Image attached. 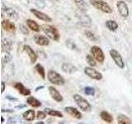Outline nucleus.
<instances>
[{
	"instance_id": "nucleus-1",
	"label": "nucleus",
	"mask_w": 132,
	"mask_h": 124,
	"mask_svg": "<svg viewBox=\"0 0 132 124\" xmlns=\"http://www.w3.org/2000/svg\"><path fill=\"white\" fill-rule=\"evenodd\" d=\"M42 31L50 39L54 40V41H58L60 39V35L59 32H58L57 28L51 25H48V24H43L40 26Z\"/></svg>"
},
{
	"instance_id": "nucleus-2",
	"label": "nucleus",
	"mask_w": 132,
	"mask_h": 124,
	"mask_svg": "<svg viewBox=\"0 0 132 124\" xmlns=\"http://www.w3.org/2000/svg\"><path fill=\"white\" fill-rule=\"evenodd\" d=\"M47 79L51 84L55 85H64V79L60 74L56 72L55 70L50 69L47 73Z\"/></svg>"
},
{
	"instance_id": "nucleus-3",
	"label": "nucleus",
	"mask_w": 132,
	"mask_h": 124,
	"mask_svg": "<svg viewBox=\"0 0 132 124\" xmlns=\"http://www.w3.org/2000/svg\"><path fill=\"white\" fill-rule=\"evenodd\" d=\"M73 100L76 103V104L79 107V109L84 112H89L92 109V106L88 103V101L85 99L80 94H75L73 95Z\"/></svg>"
},
{
	"instance_id": "nucleus-4",
	"label": "nucleus",
	"mask_w": 132,
	"mask_h": 124,
	"mask_svg": "<svg viewBox=\"0 0 132 124\" xmlns=\"http://www.w3.org/2000/svg\"><path fill=\"white\" fill-rule=\"evenodd\" d=\"M90 3L93 7H94L97 10H100L103 12H106V13H112V8L110 7L108 3L103 0H90Z\"/></svg>"
},
{
	"instance_id": "nucleus-5",
	"label": "nucleus",
	"mask_w": 132,
	"mask_h": 124,
	"mask_svg": "<svg viewBox=\"0 0 132 124\" xmlns=\"http://www.w3.org/2000/svg\"><path fill=\"white\" fill-rule=\"evenodd\" d=\"M76 17L78 18V22H79L82 27L89 28L92 26V19L90 18V17L88 15H87L85 13V12L80 10L79 12L76 13Z\"/></svg>"
},
{
	"instance_id": "nucleus-6",
	"label": "nucleus",
	"mask_w": 132,
	"mask_h": 124,
	"mask_svg": "<svg viewBox=\"0 0 132 124\" xmlns=\"http://www.w3.org/2000/svg\"><path fill=\"white\" fill-rule=\"evenodd\" d=\"M91 54L93 55V56L95 58V60H96L97 62L99 63H103L105 60V55L104 53H103L102 50L97 47V45H93L92 47H91Z\"/></svg>"
},
{
	"instance_id": "nucleus-7",
	"label": "nucleus",
	"mask_w": 132,
	"mask_h": 124,
	"mask_svg": "<svg viewBox=\"0 0 132 124\" xmlns=\"http://www.w3.org/2000/svg\"><path fill=\"white\" fill-rule=\"evenodd\" d=\"M110 56L111 57V59L114 60L115 64L117 65L119 68L124 69V67H125V62H124L123 58L121 56V54H120L117 50L111 49L110 51Z\"/></svg>"
},
{
	"instance_id": "nucleus-8",
	"label": "nucleus",
	"mask_w": 132,
	"mask_h": 124,
	"mask_svg": "<svg viewBox=\"0 0 132 124\" xmlns=\"http://www.w3.org/2000/svg\"><path fill=\"white\" fill-rule=\"evenodd\" d=\"M84 73L87 76H88L89 78L93 79V80H101L102 79V74L99 71H97V69L93 68L92 66L85 67Z\"/></svg>"
},
{
	"instance_id": "nucleus-9",
	"label": "nucleus",
	"mask_w": 132,
	"mask_h": 124,
	"mask_svg": "<svg viewBox=\"0 0 132 124\" xmlns=\"http://www.w3.org/2000/svg\"><path fill=\"white\" fill-rule=\"evenodd\" d=\"M117 7L120 15L122 18H128V16H129V8H128L127 4L125 2L118 1L117 3Z\"/></svg>"
},
{
	"instance_id": "nucleus-10",
	"label": "nucleus",
	"mask_w": 132,
	"mask_h": 124,
	"mask_svg": "<svg viewBox=\"0 0 132 124\" xmlns=\"http://www.w3.org/2000/svg\"><path fill=\"white\" fill-rule=\"evenodd\" d=\"M30 11H31V13H33V15H34L36 18H37L41 20V21H43V22H52L51 18H50V17L47 14L44 13V12H42L40 10L31 8Z\"/></svg>"
},
{
	"instance_id": "nucleus-11",
	"label": "nucleus",
	"mask_w": 132,
	"mask_h": 124,
	"mask_svg": "<svg viewBox=\"0 0 132 124\" xmlns=\"http://www.w3.org/2000/svg\"><path fill=\"white\" fill-rule=\"evenodd\" d=\"M48 90H49V94H50V95H51V97L55 102L60 103V102H63V101H64V98H63V96H62L61 94L55 88V87L50 86L49 88H48Z\"/></svg>"
},
{
	"instance_id": "nucleus-12",
	"label": "nucleus",
	"mask_w": 132,
	"mask_h": 124,
	"mask_svg": "<svg viewBox=\"0 0 132 124\" xmlns=\"http://www.w3.org/2000/svg\"><path fill=\"white\" fill-rule=\"evenodd\" d=\"M34 41L36 45H40V47H46L50 44L49 37L41 36V35H35L34 36Z\"/></svg>"
},
{
	"instance_id": "nucleus-13",
	"label": "nucleus",
	"mask_w": 132,
	"mask_h": 124,
	"mask_svg": "<svg viewBox=\"0 0 132 124\" xmlns=\"http://www.w3.org/2000/svg\"><path fill=\"white\" fill-rule=\"evenodd\" d=\"M64 112L66 113H68L69 116L76 118V119H81L82 118V113L78 111L76 107H64Z\"/></svg>"
},
{
	"instance_id": "nucleus-14",
	"label": "nucleus",
	"mask_w": 132,
	"mask_h": 124,
	"mask_svg": "<svg viewBox=\"0 0 132 124\" xmlns=\"http://www.w3.org/2000/svg\"><path fill=\"white\" fill-rule=\"evenodd\" d=\"M24 51L25 52L27 53V55L28 56V57L30 58V60L31 62L33 64L35 63L37 60V55L36 54V52L34 51V50H33L30 45H24Z\"/></svg>"
},
{
	"instance_id": "nucleus-15",
	"label": "nucleus",
	"mask_w": 132,
	"mask_h": 124,
	"mask_svg": "<svg viewBox=\"0 0 132 124\" xmlns=\"http://www.w3.org/2000/svg\"><path fill=\"white\" fill-rule=\"evenodd\" d=\"M14 88L18 91V92L23 95V96H29V95L31 94V90L26 88L23 84H22V83H20V82H18V83H16V84H14Z\"/></svg>"
},
{
	"instance_id": "nucleus-16",
	"label": "nucleus",
	"mask_w": 132,
	"mask_h": 124,
	"mask_svg": "<svg viewBox=\"0 0 132 124\" xmlns=\"http://www.w3.org/2000/svg\"><path fill=\"white\" fill-rule=\"evenodd\" d=\"M2 27L7 32H9L12 33H14L16 32V26L13 22H10L9 20H3L1 22Z\"/></svg>"
},
{
	"instance_id": "nucleus-17",
	"label": "nucleus",
	"mask_w": 132,
	"mask_h": 124,
	"mask_svg": "<svg viewBox=\"0 0 132 124\" xmlns=\"http://www.w3.org/2000/svg\"><path fill=\"white\" fill-rule=\"evenodd\" d=\"M2 11L4 12V13H6L8 17H10L11 18L14 19V20H16L18 18V12H16L13 8L12 7H7V6H4L3 4V8H2Z\"/></svg>"
},
{
	"instance_id": "nucleus-18",
	"label": "nucleus",
	"mask_w": 132,
	"mask_h": 124,
	"mask_svg": "<svg viewBox=\"0 0 132 124\" xmlns=\"http://www.w3.org/2000/svg\"><path fill=\"white\" fill-rule=\"evenodd\" d=\"M61 69L64 73L67 74H73L77 71V68L70 63H64L61 66Z\"/></svg>"
},
{
	"instance_id": "nucleus-19",
	"label": "nucleus",
	"mask_w": 132,
	"mask_h": 124,
	"mask_svg": "<svg viewBox=\"0 0 132 124\" xmlns=\"http://www.w3.org/2000/svg\"><path fill=\"white\" fill-rule=\"evenodd\" d=\"M100 118L102 121H104L106 123H112L113 122V117L111 113H109L107 111H102L100 113Z\"/></svg>"
},
{
	"instance_id": "nucleus-20",
	"label": "nucleus",
	"mask_w": 132,
	"mask_h": 124,
	"mask_svg": "<svg viewBox=\"0 0 132 124\" xmlns=\"http://www.w3.org/2000/svg\"><path fill=\"white\" fill-rule=\"evenodd\" d=\"M27 22V25L28 28H30L31 31L33 32H39L40 30V27L39 26V24L36 22L35 21H33L31 19H27L26 21Z\"/></svg>"
},
{
	"instance_id": "nucleus-21",
	"label": "nucleus",
	"mask_w": 132,
	"mask_h": 124,
	"mask_svg": "<svg viewBox=\"0 0 132 124\" xmlns=\"http://www.w3.org/2000/svg\"><path fill=\"white\" fill-rule=\"evenodd\" d=\"M23 118L27 122H31L34 121V119L36 118V114H35V111L33 109H29L27 110L26 112H24L22 114Z\"/></svg>"
},
{
	"instance_id": "nucleus-22",
	"label": "nucleus",
	"mask_w": 132,
	"mask_h": 124,
	"mask_svg": "<svg viewBox=\"0 0 132 124\" xmlns=\"http://www.w3.org/2000/svg\"><path fill=\"white\" fill-rule=\"evenodd\" d=\"M27 103L28 105H30L31 107H39L41 106L40 101H39L38 99L36 98L35 97H33V96H30L29 98H27Z\"/></svg>"
},
{
	"instance_id": "nucleus-23",
	"label": "nucleus",
	"mask_w": 132,
	"mask_h": 124,
	"mask_svg": "<svg viewBox=\"0 0 132 124\" xmlns=\"http://www.w3.org/2000/svg\"><path fill=\"white\" fill-rule=\"evenodd\" d=\"M74 4L78 7V8L81 11L86 12L88 9V5L84 0H74Z\"/></svg>"
},
{
	"instance_id": "nucleus-24",
	"label": "nucleus",
	"mask_w": 132,
	"mask_h": 124,
	"mask_svg": "<svg viewBox=\"0 0 132 124\" xmlns=\"http://www.w3.org/2000/svg\"><path fill=\"white\" fill-rule=\"evenodd\" d=\"M12 41L9 39H3L2 40V51L3 52H9L12 47Z\"/></svg>"
},
{
	"instance_id": "nucleus-25",
	"label": "nucleus",
	"mask_w": 132,
	"mask_h": 124,
	"mask_svg": "<svg viewBox=\"0 0 132 124\" xmlns=\"http://www.w3.org/2000/svg\"><path fill=\"white\" fill-rule=\"evenodd\" d=\"M44 111L48 115L51 116V117H57V118H63L64 115L62 114L61 112L60 111H57L55 109H49V107H45L44 109Z\"/></svg>"
},
{
	"instance_id": "nucleus-26",
	"label": "nucleus",
	"mask_w": 132,
	"mask_h": 124,
	"mask_svg": "<svg viewBox=\"0 0 132 124\" xmlns=\"http://www.w3.org/2000/svg\"><path fill=\"white\" fill-rule=\"evenodd\" d=\"M106 27L111 32H116L118 29V23L114 20H108L106 22Z\"/></svg>"
},
{
	"instance_id": "nucleus-27",
	"label": "nucleus",
	"mask_w": 132,
	"mask_h": 124,
	"mask_svg": "<svg viewBox=\"0 0 132 124\" xmlns=\"http://www.w3.org/2000/svg\"><path fill=\"white\" fill-rule=\"evenodd\" d=\"M117 123L118 124H130L132 123L130 118H128L125 114H119L117 116Z\"/></svg>"
},
{
	"instance_id": "nucleus-28",
	"label": "nucleus",
	"mask_w": 132,
	"mask_h": 124,
	"mask_svg": "<svg viewBox=\"0 0 132 124\" xmlns=\"http://www.w3.org/2000/svg\"><path fill=\"white\" fill-rule=\"evenodd\" d=\"M35 69L36 70V72L40 74V76L42 78L43 80H45V76H46V75H45V69H44V67L42 66V65H40V63L36 64L35 65Z\"/></svg>"
},
{
	"instance_id": "nucleus-29",
	"label": "nucleus",
	"mask_w": 132,
	"mask_h": 124,
	"mask_svg": "<svg viewBox=\"0 0 132 124\" xmlns=\"http://www.w3.org/2000/svg\"><path fill=\"white\" fill-rule=\"evenodd\" d=\"M85 36L88 37V38L90 40V41H94V42H97L98 41V38L96 36V35L94 34V33H93L92 32H90L88 30H87L85 31Z\"/></svg>"
},
{
	"instance_id": "nucleus-30",
	"label": "nucleus",
	"mask_w": 132,
	"mask_h": 124,
	"mask_svg": "<svg viewBox=\"0 0 132 124\" xmlns=\"http://www.w3.org/2000/svg\"><path fill=\"white\" fill-rule=\"evenodd\" d=\"M86 61L90 66L92 67H95L97 65L96 61H95V58L92 55H87L86 56Z\"/></svg>"
},
{
	"instance_id": "nucleus-31",
	"label": "nucleus",
	"mask_w": 132,
	"mask_h": 124,
	"mask_svg": "<svg viewBox=\"0 0 132 124\" xmlns=\"http://www.w3.org/2000/svg\"><path fill=\"white\" fill-rule=\"evenodd\" d=\"M84 93L86 95H88V96H93L95 94V89L91 86H86L84 88Z\"/></svg>"
},
{
	"instance_id": "nucleus-32",
	"label": "nucleus",
	"mask_w": 132,
	"mask_h": 124,
	"mask_svg": "<svg viewBox=\"0 0 132 124\" xmlns=\"http://www.w3.org/2000/svg\"><path fill=\"white\" fill-rule=\"evenodd\" d=\"M65 45H66V47H67L69 49L72 50V51H76V50H77L76 45L74 44V42H73V41H71V40H67V41H66Z\"/></svg>"
},
{
	"instance_id": "nucleus-33",
	"label": "nucleus",
	"mask_w": 132,
	"mask_h": 124,
	"mask_svg": "<svg viewBox=\"0 0 132 124\" xmlns=\"http://www.w3.org/2000/svg\"><path fill=\"white\" fill-rule=\"evenodd\" d=\"M48 114L45 113V111H38L37 112V114H36V118L38 120H43L46 118V116Z\"/></svg>"
},
{
	"instance_id": "nucleus-34",
	"label": "nucleus",
	"mask_w": 132,
	"mask_h": 124,
	"mask_svg": "<svg viewBox=\"0 0 132 124\" xmlns=\"http://www.w3.org/2000/svg\"><path fill=\"white\" fill-rule=\"evenodd\" d=\"M35 4L36 7H38L40 8H44L46 6L44 0H35Z\"/></svg>"
},
{
	"instance_id": "nucleus-35",
	"label": "nucleus",
	"mask_w": 132,
	"mask_h": 124,
	"mask_svg": "<svg viewBox=\"0 0 132 124\" xmlns=\"http://www.w3.org/2000/svg\"><path fill=\"white\" fill-rule=\"evenodd\" d=\"M19 28H20V31L22 32V33H23L24 35H29V30L24 26L23 24H20L19 25Z\"/></svg>"
},
{
	"instance_id": "nucleus-36",
	"label": "nucleus",
	"mask_w": 132,
	"mask_h": 124,
	"mask_svg": "<svg viewBox=\"0 0 132 124\" xmlns=\"http://www.w3.org/2000/svg\"><path fill=\"white\" fill-rule=\"evenodd\" d=\"M12 60V56L8 52H6V55L3 57V63H7Z\"/></svg>"
},
{
	"instance_id": "nucleus-37",
	"label": "nucleus",
	"mask_w": 132,
	"mask_h": 124,
	"mask_svg": "<svg viewBox=\"0 0 132 124\" xmlns=\"http://www.w3.org/2000/svg\"><path fill=\"white\" fill-rule=\"evenodd\" d=\"M5 88H6V84L5 83H4L3 81L1 82V93H3L4 90H5Z\"/></svg>"
},
{
	"instance_id": "nucleus-38",
	"label": "nucleus",
	"mask_w": 132,
	"mask_h": 124,
	"mask_svg": "<svg viewBox=\"0 0 132 124\" xmlns=\"http://www.w3.org/2000/svg\"><path fill=\"white\" fill-rule=\"evenodd\" d=\"M6 98L8 99V100H10V101H13V102L18 101V98H13V97H11V96H6Z\"/></svg>"
},
{
	"instance_id": "nucleus-39",
	"label": "nucleus",
	"mask_w": 132,
	"mask_h": 124,
	"mask_svg": "<svg viewBox=\"0 0 132 124\" xmlns=\"http://www.w3.org/2000/svg\"><path fill=\"white\" fill-rule=\"evenodd\" d=\"M2 113H4V112H7V113H13V110H9V109H2Z\"/></svg>"
},
{
	"instance_id": "nucleus-40",
	"label": "nucleus",
	"mask_w": 132,
	"mask_h": 124,
	"mask_svg": "<svg viewBox=\"0 0 132 124\" xmlns=\"http://www.w3.org/2000/svg\"><path fill=\"white\" fill-rule=\"evenodd\" d=\"M26 107V105L22 104V105H18V106H16V109H23V107Z\"/></svg>"
},
{
	"instance_id": "nucleus-41",
	"label": "nucleus",
	"mask_w": 132,
	"mask_h": 124,
	"mask_svg": "<svg viewBox=\"0 0 132 124\" xmlns=\"http://www.w3.org/2000/svg\"><path fill=\"white\" fill-rule=\"evenodd\" d=\"M44 89V86H42V85H41V86H39V87H37V89H36L35 90H36V92H37V91H38L39 89Z\"/></svg>"
},
{
	"instance_id": "nucleus-42",
	"label": "nucleus",
	"mask_w": 132,
	"mask_h": 124,
	"mask_svg": "<svg viewBox=\"0 0 132 124\" xmlns=\"http://www.w3.org/2000/svg\"><path fill=\"white\" fill-rule=\"evenodd\" d=\"M3 122H4V118H3V117L2 116V117H1V123H3Z\"/></svg>"
},
{
	"instance_id": "nucleus-43",
	"label": "nucleus",
	"mask_w": 132,
	"mask_h": 124,
	"mask_svg": "<svg viewBox=\"0 0 132 124\" xmlns=\"http://www.w3.org/2000/svg\"><path fill=\"white\" fill-rule=\"evenodd\" d=\"M36 124H44L43 122H36Z\"/></svg>"
}]
</instances>
